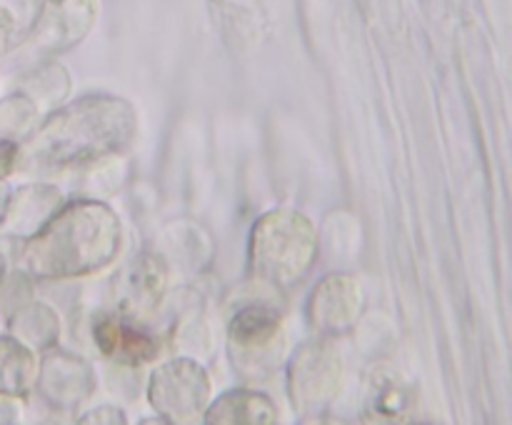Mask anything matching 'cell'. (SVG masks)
Masks as SVG:
<instances>
[{
	"mask_svg": "<svg viewBox=\"0 0 512 425\" xmlns=\"http://www.w3.org/2000/svg\"><path fill=\"white\" fill-rule=\"evenodd\" d=\"M115 100H85L50 120L25 148V163L38 168L93 158L118 148L130 135L128 110L120 113Z\"/></svg>",
	"mask_w": 512,
	"mask_h": 425,
	"instance_id": "obj_1",
	"label": "cell"
},
{
	"mask_svg": "<svg viewBox=\"0 0 512 425\" xmlns=\"http://www.w3.org/2000/svg\"><path fill=\"white\" fill-rule=\"evenodd\" d=\"M118 245V225L108 210L78 205L53 220L28 248V265L38 275H73L103 265Z\"/></svg>",
	"mask_w": 512,
	"mask_h": 425,
	"instance_id": "obj_2",
	"label": "cell"
},
{
	"mask_svg": "<svg viewBox=\"0 0 512 425\" xmlns=\"http://www.w3.org/2000/svg\"><path fill=\"white\" fill-rule=\"evenodd\" d=\"M95 338L105 355L123 360V363H143L155 353L153 338L120 323V320H103L95 330Z\"/></svg>",
	"mask_w": 512,
	"mask_h": 425,
	"instance_id": "obj_3",
	"label": "cell"
},
{
	"mask_svg": "<svg viewBox=\"0 0 512 425\" xmlns=\"http://www.w3.org/2000/svg\"><path fill=\"white\" fill-rule=\"evenodd\" d=\"M275 328H278V315H275L270 308L243 310V313L235 315L233 325H230L233 338L245 345L263 343V340H268L270 335L275 333Z\"/></svg>",
	"mask_w": 512,
	"mask_h": 425,
	"instance_id": "obj_4",
	"label": "cell"
},
{
	"mask_svg": "<svg viewBox=\"0 0 512 425\" xmlns=\"http://www.w3.org/2000/svg\"><path fill=\"white\" fill-rule=\"evenodd\" d=\"M375 390H378V393H373L375 413L393 418V415L403 413L405 405H408V395H405V390L395 380H383Z\"/></svg>",
	"mask_w": 512,
	"mask_h": 425,
	"instance_id": "obj_5",
	"label": "cell"
},
{
	"mask_svg": "<svg viewBox=\"0 0 512 425\" xmlns=\"http://www.w3.org/2000/svg\"><path fill=\"white\" fill-rule=\"evenodd\" d=\"M28 120V105L20 98H10L5 103H0V135H8L13 130H18L20 125Z\"/></svg>",
	"mask_w": 512,
	"mask_h": 425,
	"instance_id": "obj_6",
	"label": "cell"
},
{
	"mask_svg": "<svg viewBox=\"0 0 512 425\" xmlns=\"http://www.w3.org/2000/svg\"><path fill=\"white\" fill-rule=\"evenodd\" d=\"M10 15L5 13V10H0V50L5 48V43H8V35H10Z\"/></svg>",
	"mask_w": 512,
	"mask_h": 425,
	"instance_id": "obj_7",
	"label": "cell"
},
{
	"mask_svg": "<svg viewBox=\"0 0 512 425\" xmlns=\"http://www.w3.org/2000/svg\"><path fill=\"white\" fill-rule=\"evenodd\" d=\"M5 213H8V190L0 183V220L5 218Z\"/></svg>",
	"mask_w": 512,
	"mask_h": 425,
	"instance_id": "obj_8",
	"label": "cell"
},
{
	"mask_svg": "<svg viewBox=\"0 0 512 425\" xmlns=\"http://www.w3.org/2000/svg\"><path fill=\"white\" fill-rule=\"evenodd\" d=\"M0 273H3V260H0Z\"/></svg>",
	"mask_w": 512,
	"mask_h": 425,
	"instance_id": "obj_9",
	"label": "cell"
}]
</instances>
